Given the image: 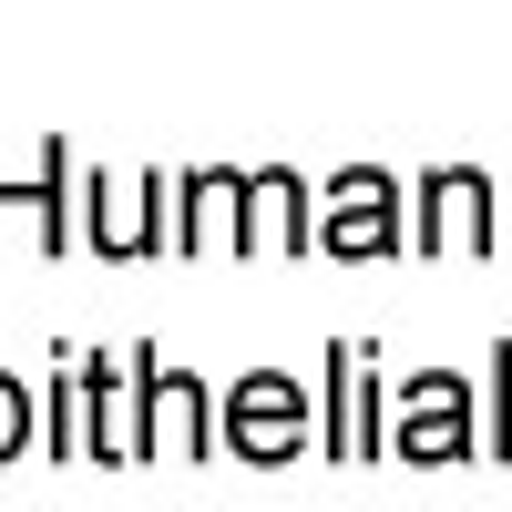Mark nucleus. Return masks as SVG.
<instances>
[{"label":"nucleus","instance_id":"0eeeda50","mask_svg":"<svg viewBox=\"0 0 512 512\" xmlns=\"http://www.w3.org/2000/svg\"><path fill=\"white\" fill-rule=\"evenodd\" d=\"M144 195H154V185H103V205H93L103 256H134V246H144Z\"/></svg>","mask_w":512,"mask_h":512},{"label":"nucleus","instance_id":"39448f33","mask_svg":"<svg viewBox=\"0 0 512 512\" xmlns=\"http://www.w3.org/2000/svg\"><path fill=\"white\" fill-rule=\"evenodd\" d=\"M431 246H461V256H482L492 246V185L482 175H431Z\"/></svg>","mask_w":512,"mask_h":512},{"label":"nucleus","instance_id":"7ed1b4c3","mask_svg":"<svg viewBox=\"0 0 512 512\" xmlns=\"http://www.w3.org/2000/svg\"><path fill=\"white\" fill-rule=\"evenodd\" d=\"M318 246H328V256H390V246H400V195H390V175H338Z\"/></svg>","mask_w":512,"mask_h":512},{"label":"nucleus","instance_id":"423d86ee","mask_svg":"<svg viewBox=\"0 0 512 512\" xmlns=\"http://www.w3.org/2000/svg\"><path fill=\"white\" fill-rule=\"evenodd\" d=\"M277 226L297 236V175H236V256H277Z\"/></svg>","mask_w":512,"mask_h":512},{"label":"nucleus","instance_id":"f03ea898","mask_svg":"<svg viewBox=\"0 0 512 512\" xmlns=\"http://www.w3.org/2000/svg\"><path fill=\"white\" fill-rule=\"evenodd\" d=\"M134 390H144V420H134V461H195L205 451V390L195 379H164L154 359H134Z\"/></svg>","mask_w":512,"mask_h":512},{"label":"nucleus","instance_id":"6e6552de","mask_svg":"<svg viewBox=\"0 0 512 512\" xmlns=\"http://www.w3.org/2000/svg\"><path fill=\"white\" fill-rule=\"evenodd\" d=\"M31 441V390H21V379H0V461H11Z\"/></svg>","mask_w":512,"mask_h":512},{"label":"nucleus","instance_id":"20e7f679","mask_svg":"<svg viewBox=\"0 0 512 512\" xmlns=\"http://www.w3.org/2000/svg\"><path fill=\"white\" fill-rule=\"evenodd\" d=\"M472 400H461V379H420L410 390V420H400V451L410 461H461L472 451V420H461Z\"/></svg>","mask_w":512,"mask_h":512},{"label":"nucleus","instance_id":"f257e3e1","mask_svg":"<svg viewBox=\"0 0 512 512\" xmlns=\"http://www.w3.org/2000/svg\"><path fill=\"white\" fill-rule=\"evenodd\" d=\"M216 431H226V451H236V461L277 472V461L308 451V390H297V379H277V369H256V379H236V390H226Z\"/></svg>","mask_w":512,"mask_h":512}]
</instances>
